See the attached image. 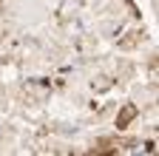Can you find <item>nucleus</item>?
<instances>
[{"instance_id":"obj_1","label":"nucleus","mask_w":159,"mask_h":156,"mask_svg":"<svg viewBox=\"0 0 159 156\" xmlns=\"http://www.w3.org/2000/svg\"><path fill=\"white\" fill-rule=\"evenodd\" d=\"M131 116H134V108H125L122 114H119V128H125V122L131 119Z\"/></svg>"}]
</instances>
